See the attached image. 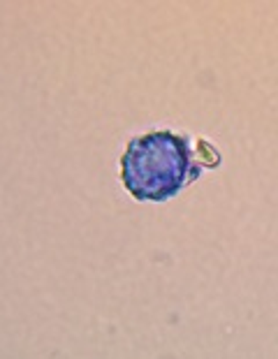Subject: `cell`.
Listing matches in <instances>:
<instances>
[{
  "mask_svg": "<svg viewBox=\"0 0 278 359\" xmlns=\"http://www.w3.org/2000/svg\"><path fill=\"white\" fill-rule=\"evenodd\" d=\"M123 186L139 202H165L197 177L188 142L172 133H149L130 142L121 160Z\"/></svg>",
  "mask_w": 278,
  "mask_h": 359,
  "instance_id": "1",
  "label": "cell"
}]
</instances>
